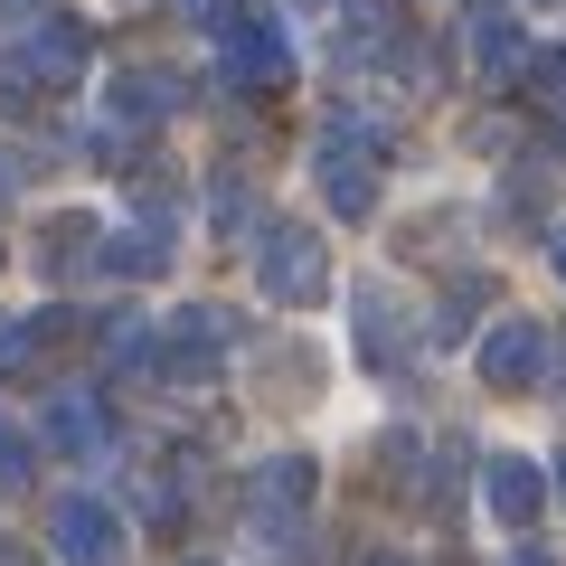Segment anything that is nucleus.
Returning a JSON list of instances; mask_svg holds the SVG:
<instances>
[{
  "instance_id": "obj_1",
  "label": "nucleus",
  "mask_w": 566,
  "mask_h": 566,
  "mask_svg": "<svg viewBox=\"0 0 566 566\" xmlns=\"http://www.w3.org/2000/svg\"><path fill=\"white\" fill-rule=\"evenodd\" d=\"M255 283L274 293V303H293V312L322 303L331 293V245L312 237V227H264L255 237Z\"/></svg>"
},
{
  "instance_id": "obj_2",
  "label": "nucleus",
  "mask_w": 566,
  "mask_h": 566,
  "mask_svg": "<svg viewBox=\"0 0 566 566\" xmlns=\"http://www.w3.org/2000/svg\"><path fill=\"white\" fill-rule=\"evenodd\" d=\"M218 48H227V76H237V85H283V76H293V48H283V29L255 20V10L218 20Z\"/></svg>"
},
{
  "instance_id": "obj_3",
  "label": "nucleus",
  "mask_w": 566,
  "mask_h": 566,
  "mask_svg": "<svg viewBox=\"0 0 566 566\" xmlns=\"http://www.w3.org/2000/svg\"><path fill=\"white\" fill-rule=\"evenodd\" d=\"M48 538H57V557H66V566H114V557H123L114 510H104V501H85V491H76V501H57Z\"/></svg>"
},
{
  "instance_id": "obj_4",
  "label": "nucleus",
  "mask_w": 566,
  "mask_h": 566,
  "mask_svg": "<svg viewBox=\"0 0 566 566\" xmlns=\"http://www.w3.org/2000/svg\"><path fill=\"white\" fill-rule=\"evenodd\" d=\"M538 501H547V472L538 463H520V453H482V510L501 528H528Z\"/></svg>"
},
{
  "instance_id": "obj_5",
  "label": "nucleus",
  "mask_w": 566,
  "mask_h": 566,
  "mask_svg": "<svg viewBox=\"0 0 566 566\" xmlns=\"http://www.w3.org/2000/svg\"><path fill=\"white\" fill-rule=\"evenodd\" d=\"M538 359H547V331H538V322L482 331V378H491V387H538Z\"/></svg>"
},
{
  "instance_id": "obj_6",
  "label": "nucleus",
  "mask_w": 566,
  "mask_h": 566,
  "mask_svg": "<svg viewBox=\"0 0 566 566\" xmlns=\"http://www.w3.org/2000/svg\"><path fill=\"white\" fill-rule=\"evenodd\" d=\"M180 104V85L170 76H151V66H123L114 85H104V114H114V133H151V123Z\"/></svg>"
},
{
  "instance_id": "obj_7",
  "label": "nucleus",
  "mask_w": 566,
  "mask_h": 566,
  "mask_svg": "<svg viewBox=\"0 0 566 566\" xmlns=\"http://www.w3.org/2000/svg\"><path fill=\"white\" fill-rule=\"evenodd\" d=\"M161 349H170V378H208V368H218V349H227V322L218 312H180V322L161 331Z\"/></svg>"
},
{
  "instance_id": "obj_8",
  "label": "nucleus",
  "mask_w": 566,
  "mask_h": 566,
  "mask_svg": "<svg viewBox=\"0 0 566 566\" xmlns=\"http://www.w3.org/2000/svg\"><path fill=\"white\" fill-rule=\"evenodd\" d=\"M303 501H312V463H303V453H283V463L255 472V520L293 528V520H303Z\"/></svg>"
},
{
  "instance_id": "obj_9",
  "label": "nucleus",
  "mask_w": 566,
  "mask_h": 566,
  "mask_svg": "<svg viewBox=\"0 0 566 566\" xmlns=\"http://www.w3.org/2000/svg\"><path fill=\"white\" fill-rule=\"evenodd\" d=\"M472 66H491V76L528 66V48H520V20H510L501 0H472Z\"/></svg>"
},
{
  "instance_id": "obj_10",
  "label": "nucleus",
  "mask_w": 566,
  "mask_h": 566,
  "mask_svg": "<svg viewBox=\"0 0 566 566\" xmlns=\"http://www.w3.org/2000/svg\"><path fill=\"white\" fill-rule=\"evenodd\" d=\"M85 57H95V39H85L76 20H39L29 29V76H85Z\"/></svg>"
},
{
  "instance_id": "obj_11",
  "label": "nucleus",
  "mask_w": 566,
  "mask_h": 566,
  "mask_svg": "<svg viewBox=\"0 0 566 566\" xmlns=\"http://www.w3.org/2000/svg\"><path fill=\"white\" fill-rule=\"evenodd\" d=\"M349 312H359V349H368V359H397V349H406V322H397V293H387V283H359Z\"/></svg>"
},
{
  "instance_id": "obj_12",
  "label": "nucleus",
  "mask_w": 566,
  "mask_h": 566,
  "mask_svg": "<svg viewBox=\"0 0 566 566\" xmlns=\"http://www.w3.org/2000/svg\"><path fill=\"white\" fill-rule=\"evenodd\" d=\"M48 444H57V453H104V406L76 397V387L48 397Z\"/></svg>"
},
{
  "instance_id": "obj_13",
  "label": "nucleus",
  "mask_w": 566,
  "mask_h": 566,
  "mask_svg": "<svg viewBox=\"0 0 566 566\" xmlns=\"http://www.w3.org/2000/svg\"><path fill=\"white\" fill-rule=\"evenodd\" d=\"M161 255H170L161 227H123V237H95V264H104V274H161Z\"/></svg>"
},
{
  "instance_id": "obj_14",
  "label": "nucleus",
  "mask_w": 566,
  "mask_h": 566,
  "mask_svg": "<svg viewBox=\"0 0 566 566\" xmlns=\"http://www.w3.org/2000/svg\"><path fill=\"white\" fill-rule=\"evenodd\" d=\"M331 48H349L340 66H368V57L387 48V10H378V0H349V10H331Z\"/></svg>"
},
{
  "instance_id": "obj_15",
  "label": "nucleus",
  "mask_w": 566,
  "mask_h": 566,
  "mask_svg": "<svg viewBox=\"0 0 566 566\" xmlns=\"http://www.w3.org/2000/svg\"><path fill=\"white\" fill-rule=\"evenodd\" d=\"M95 255V227L85 218H48V237H39V274H66V264H85Z\"/></svg>"
},
{
  "instance_id": "obj_16",
  "label": "nucleus",
  "mask_w": 566,
  "mask_h": 566,
  "mask_svg": "<svg viewBox=\"0 0 566 566\" xmlns=\"http://www.w3.org/2000/svg\"><path fill=\"white\" fill-rule=\"evenodd\" d=\"M528 85H538L547 104H566V48H528Z\"/></svg>"
},
{
  "instance_id": "obj_17",
  "label": "nucleus",
  "mask_w": 566,
  "mask_h": 566,
  "mask_svg": "<svg viewBox=\"0 0 566 566\" xmlns=\"http://www.w3.org/2000/svg\"><path fill=\"white\" fill-rule=\"evenodd\" d=\"M20 472H29V444H20V424L0 416V482H20Z\"/></svg>"
},
{
  "instance_id": "obj_18",
  "label": "nucleus",
  "mask_w": 566,
  "mask_h": 566,
  "mask_svg": "<svg viewBox=\"0 0 566 566\" xmlns=\"http://www.w3.org/2000/svg\"><path fill=\"white\" fill-rule=\"evenodd\" d=\"M0 10H10V20H29V29H39V20H57V0H0Z\"/></svg>"
},
{
  "instance_id": "obj_19",
  "label": "nucleus",
  "mask_w": 566,
  "mask_h": 566,
  "mask_svg": "<svg viewBox=\"0 0 566 566\" xmlns=\"http://www.w3.org/2000/svg\"><path fill=\"white\" fill-rule=\"evenodd\" d=\"M0 566H39V547H20L10 528H0Z\"/></svg>"
},
{
  "instance_id": "obj_20",
  "label": "nucleus",
  "mask_w": 566,
  "mask_h": 566,
  "mask_svg": "<svg viewBox=\"0 0 566 566\" xmlns=\"http://www.w3.org/2000/svg\"><path fill=\"white\" fill-rule=\"evenodd\" d=\"M359 566H406V557H387V547H368V557H359Z\"/></svg>"
},
{
  "instance_id": "obj_21",
  "label": "nucleus",
  "mask_w": 566,
  "mask_h": 566,
  "mask_svg": "<svg viewBox=\"0 0 566 566\" xmlns=\"http://www.w3.org/2000/svg\"><path fill=\"white\" fill-rule=\"evenodd\" d=\"M557 274H566V227H557Z\"/></svg>"
},
{
  "instance_id": "obj_22",
  "label": "nucleus",
  "mask_w": 566,
  "mask_h": 566,
  "mask_svg": "<svg viewBox=\"0 0 566 566\" xmlns=\"http://www.w3.org/2000/svg\"><path fill=\"white\" fill-rule=\"evenodd\" d=\"M0 199H10V161H0Z\"/></svg>"
},
{
  "instance_id": "obj_23",
  "label": "nucleus",
  "mask_w": 566,
  "mask_h": 566,
  "mask_svg": "<svg viewBox=\"0 0 566 566\" xmlns=\"http://www.w3.org/2000/svg\"><path fill=\"white\" fill-rule=\"evenodd\" d=\"M557 491H566V463H557Z\"/></svg>"
}]
</instances>
